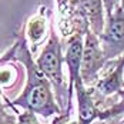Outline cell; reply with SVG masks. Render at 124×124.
Segmentation results:
<instances>
[{
  "instance_id": "obj_8",
  "label": "cell",
  "mask_w": 124,
  "mask_h": 124,
  "mask_svg": "<svg viewBox=\"0 0 124 124\" xmlns=\"http://www.w3.org/2000/svg\"><path fill=\"white\" fill-rule=\"evenodd\" d=\"M47 9L44 6H41L37 10V13H34L24 26V33L29 37V41L31 43V53H34L36 49L39 47V44L41 43V40L46 34V26H47Z\"/></svg>"
},
{
  "instance_id": "obj_12",
  "label": "cell",
  "mask_w": 124,
  "mask_h": 124,
  "mask_svg": "<svg viewBox=\"0 0 124 124\" xmlns=\"http://www.w3.org/2000/svg\"><path fill=\"white\" fill-rule=\"evenodd\" d=\"M70 1V7H74V6H77V3H78V0H69Z\"/></svg>"
},
{
  "instance_id": "obj_9",
  "label": "cell",
  "mask_w": 124,
  "mask_h": 124,
  "mask_svg": "<svg viewBox=\"0 0 124 124\" xmlns=\"http://www.w3.org/2000/svg\"><path fill=\"white\" fill-rule=\"evenodd\" d=\"M14 113H17V123L16 124H40L37 114H34V113L27 111V110H23L22 113L16 110Z\"/></svg>"
},
{
  "instance_id": "obj_14",
  "label": "cell",
  "mask_w": 124,
  "mask_h": 124,
  "mask_svg": "<svg viewBox=\"0 0 124 124\" xmlns=\"http://www.w3.org/2000/svg\"><path fill=\"white\" fill-rule=\"evenodd\" d=\"M120 6H121V7L124 9V0H121V1H120Z\"/></svg>"
},
{
  "instance_id": "obj_5",
  "label": "cell",
  "mask_w": 124,
  "mask_h": 124,
  "mask_svg": "<svg viewBox=\"0 0 124 124\" xmlns=\"http://www.w3.org/2000/svg\"><path fill=\"white\" fill-rule=\"evenodd\" d=\"M74 93L77 96V123L93 124L100 120L101 108H99L94 99V88L87 87L81 77L74 81Z\"/></svg>"
},
{
  "instance_id": "obj_10",
  "label": "cell",
  "mask_w": 124,
  "mask_h": 124,
  "mask_svg": "<svg viewBox=\"0 0 124 124\" xmlns=\"http://www.w3.org/2000/svg\"><path fill=\"white\" fill-rule=\"evenodd\" d=\"M69 120H70V111H63L62 114L56 116L54 120H53L50 124H67Z\"/></svg>"
},
{
  "instance_id": "obj_4",
  "label": "cell",
  "mask_w": 124,
  "mask_h": 124,
  "mask_svg": "<svg viewBox=\"0 0 124 124\" xmlns=\"http://www.w3.org/2000/svg\"><path fill=\"white\" fill-rule=\"evenodd\" d=\"M100 39L91 30H87L84 36V49L81 59V78L87 87H94L100 80V71L107 64Z\"/></svg>"
},
{
  "instance_id": "obj_13",
  "label": "cell",
  "mask_w": 124,
  "mask_h": 124,
  "mask_svg": "<svg viewBox=\"0 0 124 124\" xmlns=\"http://www.w3.org/2000/svg\"><path fill=\"white\" fill-rule=\"evenodd\" d=\"M67 124H78V123H77V120H76V121H69Z\"/></svg>"
},
{
  "instance_id": "obj_3",
  "label": "cell",
  "mask_w": 124,
  "mask_h": 124,
  "mask_svg": "<svg viewBox=\"0 0 124 124\" xmlns=\"http://www.w3.org/2000/svg\"><path fill=\"white\" fill-rule=\"evenodd\" d=\"M99 39L107 62L124 56V9L121 6H117L111 16L106 19L104 30Z\"/></svg>"
},
{
  "instance_id": "obj_7",
  "label": "cell",
  "mask_w": 124,
  "mask_h": 124,
  "mask_svg": "<svg viewBox=\"0 0 124 124\" xmlns=\"http://www.w3.org/2000/svg\"><path fill=\"white\" fill-rule=\"evenodd\" d=\"M78 7L84 13L90 30L100 36L106 26V10L103 0H78Z\"/></svg>"
},
{
  "instance_id": "obj_2",
  "label": "cell",
  "mask_w": 124,
  "mask_h": 124,
  "mask_svg": "<svg viewBox=\"0 0 124 124\" xmlns=\"http://www.w3.org/2000/svg\"><path fill=\"white\" fill-rule=\"evenodd\" d=\"M63 63L66 62L63 56L62 43L54 30V22H51L47 43L44 44L40 56L36 59V64H37L39 70L46 76V78L54 87L56 100L60 108H63L66 101L69 104V84H66V80H64Z\"/></svg>"
},
{
  "instance_id": "obj_1",
  "label": "cell",
  "mask_w": 124,
  "mask_h": 124,
  "mask_svg": "<svg viewBox=\"0 0 124 124\" xmlns=\"http://www.w3.org/2000/svg\"><path fill=\"white\" fill-rule=\"evenodd\" d=\"M13 62L20 63L26 70V84L23 91L14 100H6L9 108H23L27 111L41 116L43 118H49L51 116H59L63 110L60 108L56 94L53 93V86L46 76L39 70L36 60L33 59V53L29 49L24 37V29L16 34L13 43Z\"/></svg>"
},
{
  "instance_id": "obj_11",
  "label": "cell",
  "mask_w": 124,
  "mask_h": 124,
  "mask_svg": "<svg viewBox=\"0 0 124 124\" xmlns=\"http://www.w3.org/2000/svg\"><path fill=\"white\" fill-rule=\"evenodd\" d=\"M17 123V118L10 114V116H7V117H1L0 116V124H16Z\"/></svg>"
},
{
  "instance_id": "obj_6",
  "label": "cell",
  "mask_w": 124,
  "mask_h": 124,
  "mask_svg": "<svg viewBox=\"0 0 124 124\" xmlns=\"http://www.w3.org/2000/svg\"><path fill=\"white\" fill-rule=\"evenodd\" d=\"M114 67L111 70L101 77L99 81L96 83L94 94L100 97H108L113 94H124V56L120 57L118 60L113 62Z\"/></svg>"
}]
</instances>
